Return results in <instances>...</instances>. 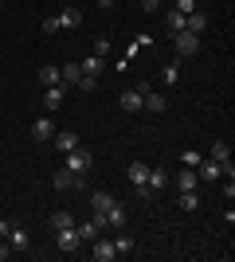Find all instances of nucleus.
Here are the masks:
<instances>
[{
    "mask_svg": "<svg viewBox=\"0 0 235 262\" xmlns=\"http://www.w3.org/2000/svg\"><path fill=\"white\" fill-rule=\"evenodd\" d=\"M8 254H12V243H8V239H0V262H8Z\"/></svg>",
    "mask_w": 235,
    "mask_h": 262,
    "instance_id": "f704fd0d",
    "label": "nucleus"
},
{
    "mask_svg": "<svg viewBox=\"0 0 235 262\" xmlns=\"http://www.w3.org/2000/svg\"><path fill=\"white\" fill-rule=\"evenodd\" d=\"M204 28H208V16H204V12H188V16H184V32L200 35Z\"/></svg>",
    "mask_w": 235,
    "mask_h": 262,
    "instance_id": "dca6fc26",
    "label": "nucleus"
},
{
    "mask_svg": "<svg viewBox=\"0 0 235 262\" xmlns=\"http://www.w3.org/2000/svg\"><path fill=\"white\" fill-rule=\"evenodd\" d=\"M0 8H4V0H0Z\"/></svg>",
    "mask_w": 235,
    "mask_h": 262,
    "instance_id": "4c0bfd02",
    "label": "nucleus"
},
{
    "mask_svg": "<svg viewBox=\"0 0 235 262\" xmlns=\"http://www.w3.org/2000/svg\"><path fill=\"white\" fill-rule=\"evenodd\" d=\"M55 20H59V32H63V28L71 32V28H78V24H82V12H78V8H63Z\"/></svg>",
    "mask_w": 235,
    "mask_h": 262,
    "instance_id": "4468645a",
    "label": "nucleus"
},
{
    "mask_svg": "<svg viewBox=\"0 0 235 262\" xmlns=\"http://www.w3.org/2000/svg\"><path fill=\"white\" fill-rule=\"evenodd\" d=\"M4 4H8V0H4Z\"/></svg>",
    "mask_w": 235,
    "mask_h": 262,
    "instance_id": "58836bf2",
    "label": "nucleus"
},
{
    "mask_svg": "<svg viewBox=\"0 0 235 262\" xmlns=\"http://www.w3.org/2000/svg\"><path fill=\"white\" fill-rule=\"evenodd\" d=\"M212 161H216V164H224L227 180L235 176V168H231V149H227V141H216V145H212Z\"/></svg>",
    "mask_w": 235,
    "mask_h": 262,
    "instance_id": "9b49d317",
    "label": "nucleus"
},
{
    "mask_svg": "<svg viewBox=\"0 0 235 262\" xmlns=\"http://www.w3.org/2000/svg\"><path fill=\"white\" fill-rule=\"evenodd\" d=\"M177 188L180 192H192V188H196V168H180L177 172Z\"/></svg>",
    "mask_w": 235,
    "mask_h": 262,
    "instance_id": "393cba45",
    "label": "nucleus"
},
{
    "mask_svg": "<svg viewBox=\"0 0 235 262\" xmlns=\"http://www.w3.org/2000/svg\"><path fill=\"white\" fill-rule=\"evenodd\" d=\"M173 8H177V12H184V16H188V12H196V0H177Z\"/></svg>",
    "mask_w": 235,
    "mask_h": 262,
    "instance_id": "473e14b6",
    "label": "nucleus"
},
{
    "mask_svg": "<svg viewBox=\"0 0 235 262\" xmlns=\"http://www.w3.org/2000/svg\"><path fill=\"white\" fill-rule=\"evenodd\" d=\"M75 231H78V239H82V243H94V239L102 235V227L94 223V219H87V223H78Z\"/></svg>",
    "mask_w": 235,
    "mask_h": 262,
    "instance_id": "6ab92c4d",
    "label": "nucleus"
},
{
    "mask_svg": "<svg viewBox=\"0 0 235 262\" xmlns=\"http://www.w3.org/2000/svg\"><path fill=\"white\" fill-rule=\"evenodd\" d=\"M67 94H71V86H67V82H55V86H44V110H59Z\"/></svg>",
    "mask_w": 235,
    "mask_h": 262,
    "instance_id": "423d86ee",
    "label": "nucleus"
},
{
    "mask_svg": "<svg viewBox=\"0 0 235 262\" xmlns=\"http://www.w3.org/2000/svg\"><path fill=\"white\" fill-rule=\"evenodd\" d=\"M161 78H165V86H177V82H180V59H177V63H168L165 71H161Z\"/></svg>",
    "mask_w": 235,
    "mask_h": 262,
    "instance_id": "c85d7f7f",
    "label": "nucleus"
},
{
    "mask_svg": "<svg viewBox=\"0 0 235 262\" xmlns=\"http://www.w3.org/2000/svg\"><path fill=\"white\" fill-rule=\"evenodd\" d=\"M47 223H51V231H63V227H75V215L71 211H51Z\"/></svg>",
    "mask_w": 235,
    "mask_h": 262,
    "instance_id": "4be33fe9",
    "label": "nucleus"
},
{
    "mask_svg": "<svg viewBox=\"0 0 235 262\" xmlns=\"http://www.w3.org/2000/svg\"><path fill=\"white\" fill-rule=\"evenodd\" d=\"M141 110H149V114H165V94H153V90H145Z\"/></svg>",
    "mask_w": 235,
    "mask_h": 262,
    "instance_id": "a211bd4d",
    "label": "nucleus"
},
{
    "mask_svg": "<svg viewBox=\"0 0 235 262\" xmlns=\"http://www.w3.org/2000/svg\"><path fill=\"white\" fill-rule=\"evenodd\" d=\"M94 55L106 59V55H110V39H94Z\"/></svg>",
    "mask_w": 235,
    "mask_h": 262,
    "instance_id": "2f4dec72",
    "label": "nucleus"
},
{
    "mask_svg": "<svg viewBox=\"0 0 235 262\" xmlns=\"http://www.w3.org/2000/svg\"><path fill=\"white\" fill-rule=\"evenodd\" d=\"M110 243H114V254H118V258H130V254H134V239H130L122 227H118V239H110Z\"/></svg>",
    "mask_w": 235,
    "mask_h": 262,
    "instance_id": "ddd939ff",
    "label": "nucleus"
},
{
    "mask_svg": "<svg viewBox=\"0 0 235 262\" xmlns=\"http://www.w3.org/2000/svg\"><path fill=\"white\" fill-rule=\"evenodd\" d=\"M180 208L184 211H200V192L192 188V192H180Z\"/></svg>",
    "mask_w": 235,
    "mask_h": 262,
    "instance_id": "cd10ccee",
    "label": "nucleus"
},
{
    "mask_svg": "<svg viewBox=\"0 0 235 262\" xmlns=\"http://www.w3.org/2000/svg\"><path fill=\"white\" fill-rule=\"evenodd\" d=\"M55 137V121L51 118H35V125H32V141L35 145H44V141H51Z\"/></svg>",
    "mask_w": 235,
    "mask_h": 262,
    "instance_id": "1a4fd4ad",
    "label": "nucleus"
},
{
    "mask_svg": "<svg viewBox=\"0 0 235 262\" xmlns=\"http://www.w3.org/2000/svg\"><path fill=\"white\" fill-rule=\"evenodd\" d=\"M90 168H94V153H90V149H82V145H78V149H71V153H67V172L87 176Z\"/></svg>",
    "mask_w": 235,
    "mask_h": 262,
    "instance_id": "f257e3e1",
    "label": "nucleus"
},
{
    "mask_svg": "<svg viewBox=\"0 0 235 262\" xmlns=\"http://www.w3.org/2000/svg\"><path fill=\"white\" fill-rule=\"evenodd\" d=\"M145 184H149V192H153V188H165L168 172H165V168H157V164H149V180H145Z\"/></svg>",
    "mask_w": 235,
    "mask_h": 262,
    "instance_id": "5701e85b",
    "label": "nucleus"
},
{
    "mask_svg": "<svg viewBox=\"0 0 235 262\" xmlns=\"http://www.w3.org/2000/svg\"><path fill=\"white\" fill-rule=\"evenodd\" d=\"M55 247L63 254H78V251H82V239H78L75 227H63V231H55Z\"/></svg>",
    "mask_w": 235,
    "mask_h": 262,
    "instance_id": "f03ea898",
    "label": "nucleus"
},
{
    "mask_svg": "<svg viewBox=\"0 0 235 262\" xmlns=\"http://www.w3.org/2000/svg\"><path fill=\"white\" fill-rule=\"evenodd\" d=\"M8 231H12V223H8V219H0V239H8Z\"/></svg>",
    "mask_w": 235,
    "mask_h": 262,
    "instance_id": "e433bc0d",
    "label": "nucleus"
},
{
    "mask_svg": "<svg viewBox=\"0 0 235 262\" xmlns=\"http://www.w3.org/2000/svg\"><path fill=\"white\" fill-rule=\"evenodd\" d=\"M200 161H204V157L196 153V149H184V153H180V168H196Z\"/></svg>",
    "mask_w": 235,
    "mask_h": 262,
    "instance_id": "c756f323",
    "label": "nucleus"
},
{
    "mask_svg": "<svg viewBox=\"0 0 235 262\" xmlns=\"http://www.w3.org/2000/svg\"><path fill=\"white\" fill-rule=\"evenodd\" d=\"M114 4H118V0H114Z\"/></svg>",
    "mask_w": 235,
    "mask_h": 262,
    "instance_id": "ea45409f",
    "label": "nucleus"
},
{
    "mask_svg": "<svg viewBox=\"0 0 235 262\" xmlns=\"http://www.w3.org/2000/svg\"><path fill=\"white\" fill-rule=\"evenodd\" d=\"M90 258H94V262H114V258H118V254H114V243L110 239H94V243H90Z\"/></svg>",
    "mask_w": 235,
    "mask_h": 262,
    "instance_id": "9d476101",
    "label": "nucleus"
},
{
    "mask_svg": "<svg viewBox=\"0 0 235 262\" xmlns=\"http://www.w3.org/2000/svg\"><path fill=\"white\" fill-rule=\"evenodd\" d=\"M39 32H47V35H55V32H59V20H55V16H47V20H44V28H39Z\"/></svg>",
    "mask_w": 235,
    "mask_h": 262,
    "instance_id": "72a5a7b5",
    "label": "nucleus"
},
{
    "mask_svg": "<svg viewBox=\"0 0 235 262\" xmlns=\"http://www.w3.org/2000/svg\"><path fill=\"white\" fill-rule=\"evenodd\" d=\"M145 180H149V164L134 161V164H130V184L137 188V196H149V184H145Z\"/></svg>",
    "mask_w": 235,
    "mask_h": 262,
    "instance_id": "0eeeda50",
    "label": "nucleus"
},
{
    "mask_svg": "<svg viewBox=\"0 0 235 262\" xmlns=\"http://www.w3.org/2000/svg\"><path fill=\"white\" fill-rule=\"evenodd\" d=\"M141 8H145V12H157V8H161V0H141Z\"/></svg>",
    "mask_w": 235,
    "mask_h": 262,
    "instance_id": "c9c22d12",
    "label": "nucleus"
},
{
    "mask_svg": "<svg viewBox=\"0 0 235 262\" xmlns=\"http://www.w3.org/2000/svg\"><path fill=\"white\" fill-rule=\"evenodd\" d=\"M110 204H114V196H110V192H94V196H90V208H94V215L110 211Z\"/></svg>",
    "mask_w": 235,
    "mask_h": 262,
    "instance_id": "412c9836",
    "label": "nucleus"
},
{
    "mask_svg": "<svg viewBox=\"0 0 235 262\" xmlns=\"http://www.w3.org/2000/svg\"><path fill=\"white\" fill-rule=\"evenodd\" d=\"M102 223H106V227H114V231H118V227H125V208L118 204V200L110 204V211H102Z\"/></svg>",
    "mask_w": 235,
    "mask_h": 262,
    "instance_id": "f8f14e48",
    "label": "nucleus"
},
{
    "mask_svg": "<svg viewBox=\"0 0 235 262\" xmlns=\"http://www.w3.org/2000/svg\"><path fill=\"white\" fill-rule=\"evenodd\" d=\"M173 39H177V59H188V55L200 51V35H192V32H177Z\"/></svg>",
    "mask_w": 235,
    "mask_h": 262,
    "instance_id": "39448f33",
    "label": "nucleus"
},
{
    "mask_svg": "<svg viewBox=\"0 0 235 262\" xmlns=\"http://www.w3.org/2000/svg\"><path fill=\"white\" fill-rule=\"evenodd\" d=\"M145 90H149V82H137V90H122V110L125 114H137V110H141V98H145Z\"/></svg>",
    "mask_w": 235,
    "mask_h": 262,
    "instance_id": "20e7f679",
    "label": "nucleus"
},
{
    "mask_svg": "<svg viewBox=\"0 0 235 262\" xmlns=\"http://www.w3.org/2000/svg\"><path fill=\"white\" fill-rule=\"evenodd\" d=\"M75 86H78V90H87V94H90V90H98V78H94V75H82V78L75 82Z\"/></svg>",
    "mask_w": 235,
    "mask_h": 262,
    "instance_id": "7c9ffc66",
    "label": "nucleus"
},
{
    "mask_svg": "<svg viewBox=\"0 0 235 262\" xmlns=\"http://www.w3.org/2000/svg\"><path fill=\"white\" fill-rule=\"evenodd\" d=\"M196 168H200V176H204V180H220V176H224V164H216L212 157H204V161L196 164Z\"/></svg>",
    "mask_w": 235,
    "mask_h": 262,
    "instance_id": "f3484780",
    "label": "nucleus"
},
{
    "mask_svg": "<svg viewBox=\"0 0 235 262\" xmlns=\"http://www.w3.org/2000/svg\"><path fill=\"white\" fill-rule=\"evenodd\" d=\"M55 82H63V75H59V67H39V86H55Z\"/></svg>",
    "mask_w": 235,
    "mask_h": 262,
    "instance_id": "aec40b11",
    "label": "nucleus"
},
{
    "mask_svg": "<svg viewBox=\"0 0 235 262\" xmlns=\"http://www.w3.org/2000/svg\"><path fill=\"white\" fill-rule=\"evenodd\" d=\"M8 243H12V251H28V247H32L28 231H24V227H16V223H12V231H8Z\"/></svg>",
    "mask_w": 235,
    "mask_h": 262,
    "instance_id": "2eb2a0df",
    "label": "nucleus"
},
{
    "mask_svg": "<svg viewBox=\"0 0 235 262\" xmlns=\"http://www.w3.org/2000/svg\"><path fill=\"white\" fill-rule=\"evenodd\" d=\"M51 184H55L59 192H75V188H87V176H78V172H67V168H59Z\"/></svg>",
    "mask_w": 235,
    "mask_h": 262,
    "instance_id": "7ed1b4c3",
    "label": "nucleus"
},
{
    "mask_svg": "<svg viewBox=\"0 0 235 262\" xmlns=\"http://www.w3.org/2000/svg\"><path fill=\"white\" fill-rule=\"evenodd\" d=\"M51 145H55L59 153H71V149H78V145H82V141H78V133H75V129H55V137H51Z\"/></svg>",
    "mask_w": 235,
    "mask_h": 262,
    "instance_id": "6e6552de",
    "label": "nucleus"
},
{
    "mask_svg": "<svg viewBox=\"0 0 235 262\" xmlns=\"http://www.w3.org/2000/svg\"><path fill=\"white\" fill-rule=\"evenodd\" d=\"M78 67H82V75H94V78L102 75V59H98V55H94V51H90V55H87V59H82V63H78Z\"/></svg>",
    "mask_w": 235,
    "mask_h": 262,
    "instance_id": "bb28decb",
    "label": "nucleus"
},
{
    "mask_svg": "<svg viewBox=\"0 0 235 262\" xmlns=\"http://www.w3.org/2000/svg\"><path fill=\"white\" fill-rule=\"evenodd\" d=\"M59 75H63V82H67V86H75L78 78H82V67H78V63H63V67H59Z\"/></svg>",
    "mask_w": 235,
    "mask_h": 262,
    "instance_id": "b1692460",
    "label": "nucleus"
},
{
    "mask_svg": "<svg viewBox=\"0 0 235 262\" xmlns=\"http://www.w3.org/2000/svg\"><path fill=\"white\" fill-rule=\"evenodd\" d=\"M165 24H168V32H173V35H177V32H184V12L168 8V12H165Z\"/></svg>",
    "mask_w": 235,
    "mask_h": 262,
    "instance_id": "a878e982",
    "label": "nucleus"
}]
</instances>
